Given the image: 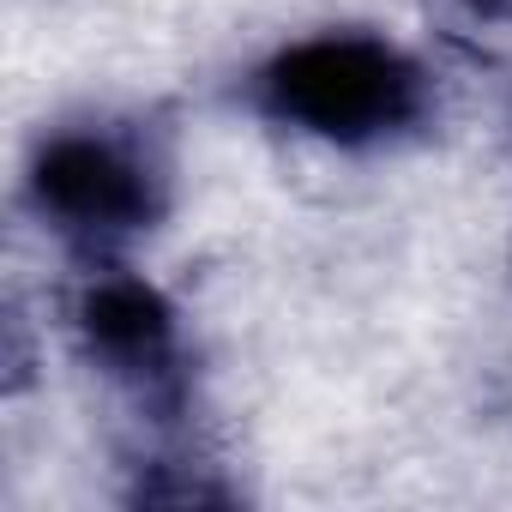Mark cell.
I'll list each match as a JSON object with an SVG mask.
<instances>
[{
	"label": "cell",
	"mask_w": 512,
	"mask_h": 512,
	"mask_svg": "<svg viewBox=\"0 0 512 512\" xmlns=\"http://www.w3.org/2000/svg\"><path fill=\"white\" fill-rule=\"evenodd\" d=\"M422 13L464 55H494L512 43V0H422Z\"/></svg>",
	"instance_id": "obj_4"
},
{
	"label": "cell",
	"mask_w": 512,
	"mask_h": 512,
	"mask_svg": "<svg viewBox=\"0 0 512 512\" xmlns=\"http://www.w3.org/2000/svg\"><path fill=\"white\" fill-rule=\"evenodd\" d=\"M19 199L79 266L121 260L175 205V139L151 115H67L31 139Z\"/></svg>",
	"instance_id": "obj_2"
},
{
	"label": "cell",
	"mask_w": 512,
	"mask_h": 512,
	"mask_svg": "<svg viewBox=\"0 0 512 512\" xmlns=\"http://www.w3.org/2000/svg\"><path fill=\"white\" fill-rule=\"evenodd\" d=\"M235 103L284 133L368 157L434 127V73L380 31H314L247 67Z\"/></svg>",
	"instance_id": "obj_1"
},
{
	"label": "cell",
	"mask_w": 512,
	"mask_h": 512,
	"mask_svg": "<svg viewBox=\"0 0 512 512\" xmlns=\"http://www.w3.org/2000/svg\"><path fill=\"white\" fill-rule=\"evenodd\" d=\"M79 272L85 278L67 296V338H73L79 362L109 386L121 416L145 434V452L127 458L139 470V482H133V494H139L163 470L205 464L187 446L193 344H187L181 308L151 278H139L127 260H91Z\"/></svg>",
	"instance_id": "obj_3"
}]
</instances>
